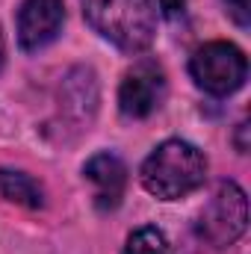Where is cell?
<instances>
[{
  "mask_svg": "<svg viewBox=\"0 0 251 254\" xmlns=\"http://www.w3.org/2000/svg\"><path fill=\"white\" fill-rule=\"evenodd\" d=\"M0 195L12 204H21L27 210H39L45 204V192L42 187L24 175V172H12V169H0Z\"/></svg>",
  "mask_w": 251,
  "mask_h": 254,
  "instance_id": "8",
  "label": "cell"
},
{
  "mask_svg": "<svg viewBox=\"0 0 251 254\" xmlns=\"http://www.w3.org/2000/svg\"><path fill=\"white\" fill-rule=\"evenodd\" d=\"M86 178L95 184L98 190V207L101 210H113L119 207L122 195H125V184H127V169L125 163L116 154H95L86 163Z\"/></svg>",
  "mask_w": 251,
  "mask_h": 254,
  "instance_id": "7",
  "label": "cell"
},
{
  "mask_svg": "<svg viewBox=\"0 0 251 254\" xmlns=\"http://www.w3.org/2000/svg\"><path fill=\"white\" fill-rule=\"evenodd\" d=\"M246 225H249V198H246V192L231 181L219 184L213 198L207 201V207L201 210L198 234L210 246L225 249V246H231L243 237Z\"/></svg>",
  "mask_w": 251,
  "mask_h": 254,
  "instance_id": "4",
  "label": "cell"
},
{
  "mask_svg": "<svg viewBox=\"0 0 251 254\" xmlns=\"http://www.w3.org/2000/svg\"><path fill=\"white\" fill-rule=\"evenodd\" d=\"M189 71H192L195 83L204 92H210V95H231V92H237L246 83L249 60L231 42H210V45L195 51V57L189 63Z\"/></svg>",
  "mask_w": 251,
  "mask_h": 254,
  "instance_id": "3",
  "label": "cell"
},
{
  "mask_svg": "<svg viewBox=\"0 0 251 254\" xmlns=\"http://www.w3.org/2000/svg\"><path fill=\"white\" fill-rule=\"evenodd\" d=\"M207 160L204 154L184 139L163 142L142 166V184L154 198L175 201L204 184Z\"/></svg>",
  "mask_w": 251,
  "mask_h": 254,
  "instance_id": "2",
  "label": "cell"
},
{
  "mask_svg": "<svg viewBox=\"0 0 251 254\" xmlns=\"http://www.w3.org/2000/svg\"><path fill=\"white\" fill-rule=\"evenodd\" d=\"M86 21L127 54H139L154 42V0H80Z\"/></svg>",
  "mask_w": 251,
  "mask_h": 254,
  "instance_id": "1",
  "label": "cell"
},
{
  "mask_svg": "<svg viewBox=\"0 0 251 254\" xmlns=\"http://www.w3.org/2000/svg\"><path fill=\"white\" fill-rule=\"evenodd\" d=\"M163 89H166V77H163V68L151 60H142L136 63L122 80V89H119V107L127 119H145L157 110L160 98H163Z\"/></svg>",
  "mask_w": 251,
  "mask_h": 254,
  "instance_id": "5",
  "label": "cell"
},
{
  "mask_svg": "<svg viewBox=\"0 0 251 254\" xmlns=\"http://www.w3.org/2000/svg\"><path fill=\"white\" fill-rule=\"evenodd\" d=\"M246 133H249V122H243V125H240V136H237V148H240V154H246V151H249Z\"/></svg>",
  "mask_w": 251,
  "mask_h": 254,
  "instance_id": "12",
  "label": "cell"
},
{
  "mask_svg": "<svg viewBox=\"0 0 251 254\" xmlns=\"http://www.w3.org/2000/svg\"><path fill=\"white\" fill-rule=\"evenodd\" d=\"M65 21L63 0H24L18 12V42L24 51H39L57 39Z\"/></svg>",
  "mask_w": 251,
  "mask_h": 254,
  "instance_id": "6",
  "label": "cell"
},
{
  "mask_svg": "<svg viewBox=\"0 0 251 254\" xmlns=\"http://www.w3.org/2000/svg\"><path fill=\"white\" fill-rule=\"evenodd\" d=\"M225 3H228V9H231V15H234V21H237V24H240V27H249V21H251V3L249 0H225Z\"/></svg>",
  "mask_w": 251,
  "mask_h": 254,
  "instance_id": "10",
  "label": "cell"
},
{
  "mask_svg": "<svg viewBox=\"0 0 251 254\" xmlns=\"http://www.w3.org/2000/svg\"><path fill=\"white\" fill-rule=\"evenodd\" d=\"M0 68H3V36H0Z\"/></svg>",
  "mask_w": 251,
  "mask_h": 254,
  "instance_id": "13",
  "label": "cell"
},
{
  "mask_svg": "<svg viewBox=\"0 0 251 254\" xmlns=\"http://www.w3.org/2000/svg\"><path fill=\"white\" fill-rule=\"evenodd\" d=\"M122 254H172V249H169V240H166L163 231L139 228V231L130 234V240H127Z\"/></svg>",
  "mask_w": 251,
  "mask_h": 254,
  "instance_id": "9",
  "label": "cell"
},
{
  "mask_svg": "<svg viewBox=\"0 0 251 254\" xmlns=\"http://www.w3.org/2000/svg\"><path fill=\"white\" fill-rule=\"evenodd\" d=\"M160 3H163L166 15H178V12H184V6H187V0H160Z\"/></svg>",
  "mask_w": 251,
  "mask_h": 254,
  "instance_id": "11",
  "label": "cell"
}]
</instances>
